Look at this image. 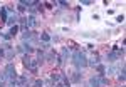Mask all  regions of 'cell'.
<instances>
[{
  "label": "cell",
  "mask_w": 126,
  "mask_h": 87,
  "mask_svg": "<svg viewBox=\"0 0 126 87\" xmlns=\"http://www.w3.org/2000/svg\"><path fill=\"white\" fill-rule=\"evenodd\" d=\"M72 64L76 69H84L87 67V59H86V54L81 52V50H74L72 54Z\"/></svg>",
  "instance_id": "6da1fadb"
},
{
  "label": "cell",
  "mask_w": 126,
  "mask_h": 87,
  "mask_svg": "<svg viewBox=\"0 0 126 87\" xmlns=\"http://www.w3.org/2000/svg\"><path fill=\"white\" fill-rule=\"evenodd\" d=\"M108 82L109 80L104 75H94L89 80V87H104V86H108Z\"/></svg>",
  "instance_id": "7a4b0ae2"
},
{
  "label": "cell",
  "mask_w": 126,
  "mask_h": 87,
  "mask_svg": "<svg viewBox=\"0 0 126 87\" xmlns=\"http://www.w3.org/2000/svg\"><path fill=\"white\" fill-rule=\"evenodd\" d=\"M25 24H27V29H35V27H37V19H35V15L30 13L29 17H27V22H25Z\"/></svg>",
  "instance_id": "3957f363"
},
{
  "label": "cell",
  "mask_w": 126,
  "mask_h": 87,
  "mask_svg": "<svg viewBox=\"0 0 126 87\" xmlns=\"http://www.w3.org/2000/svg\"><path fill=\"white\" fill-rule=\"evenodd\" d=\"M97 64H99V57H97V55H93V57L87 60V65H93V67H96Z\"/></svg>",
  "instance_id": "277c9868"
},
{
  "label": "cell",
  "mask_w": 126,
  "mask_h": 87,
  "mask_svg": "<svg viewBox=\"0 0 126 87\" xmlns=\"http://www.w3.org/2000/svg\"><path fill=\"white\" fill-rule=\"evenodd\" d=\"M17 20H19V17H17L15 13H10V15H9V19H7V24H9V25H14V24H15Z\"/></svg>",
  "instance_id": "5b68a950"
},
{
  "label": "cell",
  "mask_w": 126,
  "mask_h": 87,
  "mask_svg": "<svg viewBox=\"0 0 126 87\" xmlns=\"http://www.w3.org/2000/svg\"><path fill=\"white\" fill-rule=\"evenodd\" d=\"M0 13H2L3 22H7V19H9V9H7V7H2V9H0Z\"/></svg>",
  "instance_id": "8992f818"
},
{
  "label": "cell",
  "mask_w": 126,
  "mask_h": 87,
  "mask_svg": "<svg viewBox=\"0 0 126 87\" xmlns=\"http://www.w3.org/2000/svg\"><path fill=\"white\" fill-rule=\"evenodd\" d=\"M69 55H71V50H69L67 47L62 49V55H61V59H62V62L66 60V59H69Z\"/></svg>",
  "instance_id": "52a82bcc"
},
{
  "label": "cell",
  "mask_w": 126,
  "mask_h": 87,
  "mask_svg": "<svg viewBox=\"0 0 126 87\" xmlns=\"http://www.w3.org/2000/svg\"><path fill=\"white\" fill-rule=\"evenodd\" d=\"M40 40H42V42H46V44H47L49 40H50V35H49L47 32H44V34H42V35H40Z\"/></svg>",
  "instance_id": "ba28073f"
},
{
  "label": "cell",
  "mask_w": 126,
  "mask_h": 87,
  "mask_svg": "<svg viewBox=\"0 0 126 87\" xmlns=\"http://www.w3.org/2000/svg\"><path fill=\"white\" fill-rule=\"evenodd\" d=\"M81 80V74L76 72V74H72V82H79Z\"/></svg>",
  "instance_id": "9c48e42d"
},
{
  "label": "cell",
  "mask_w": 126,
  "mask_h": 87,
  "mask_svg": "<svg viewBox=\"0 0 126 87\" xmlns=\"http://www.w3.org/2000/svg\"><path fill=\"white\" fill-rule=\"evenodd\" d=\"M17 30H19V27H17V25H14V27H12V29L9 30V34H10V35H12V37H14V35L17 34Z\"/></svg>",
  "instance_id": "30bf717a"
},
{
  "label": "cell",
  "mask_w": 126,
  "mask_h": 87,
  "mask_svg": "<svg viewBox=\"0 0 126 87\" xmlns=\"http://www.w3.org/2000/svg\"><path fill=\"white\" fill-rule=\"evenodd\" d=\"M32 87H44V82H42V80H35V82L32 84Z\"/></svg>",
  "instance_id": "8fae6325"
},
{
  "label": "cell",
  "mask_w": 126,
  "mask_h": 87,
  "mask_svg": "<svg viewBox=\"0 0 126 87\" xmlns=\"http://www.w3.org/2000/svg\"><path fill=\"white\" fill-rule=\"evenodd\" d=\"M2 39H3V40H10V39H12V35H10L9 32H7V34H2Z\"/></svg>",
  "instance_id": "7c38bea8"
},
{
  "label": "cell",
  "mask_w": 126,
  "mask_h": 87,
  "mask_svg": "<svg viewBox=\"0 0 126 87\" xmlns=\"http://www.w3.org/2000/svg\"><path fill=\"white\" fill-rule=\"evenodd\" d=\"M17 9H19V12H25V10H27L24 5H22V3H20V2H19V5H17Z\"/></svg>",
  "instance_id": "4fadbf2b"
},
{
  "label": "cell",
  "mask_w": 126,
  "mask_h": 87,
  "mask_svg": "<svg viewBox=\"0 0 126 87\" xmlns=\"http://www.w3.org/2000/svg\"><path fill=\"white\" fill-rule=\"evenodd\" d=\"M123 20H125L123 15H118V17H116V22H123Z\"/></svg>",
  "instance_id": "5bb4252c"
},
{
  "label": "cell",
  "mask_w": 126,
  "mask_h": 87,
  "mask_svg": "<svg viewBox=\"0 0 126 87\" xmlns=\"http://www.w3.org/2000/svg\"><path fill=\"white\" fill-rule=\"evenodd\" d=\"M81 3H82V5H91L93 2H91V0H84V2H81Z\"/></svg>",
  "instance_id": "9a60e30c"
},
{
  "label": "cell",
  "mask_w": 126,
  "mask_h": 87,
  "mask_svg": "<svg viewBox=\"0 0 126 87\" xmlns=\"http://www.w3.org/2000/svg\"><path fill=\"white\" fill-rule=\"evenodd\" d=\"M3 55H5V47L0 49V57H3Z\"/></svg>",
  "instance_id": "2e32d148"
}]
</instances>
